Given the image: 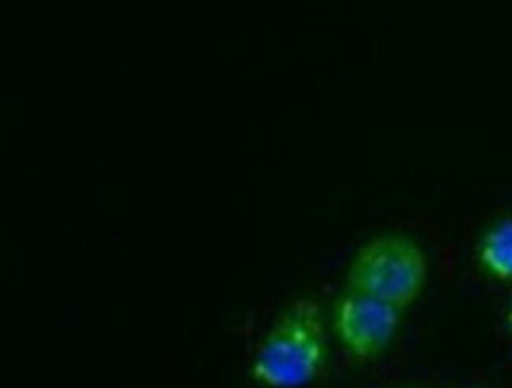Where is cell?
<instances>
[{
  "label": "cell",
  "instance_id": "1",
  "mask_svg": "<svg viewBox=\"0 0 512 388\" xmlns=\"http://www.w3.org/2000/svg\"><path fill=\"white\" fill-rule=\"evenodd\" d=\"M327 355L319 303L295 300L279 314L260 343L251 376L268 388H298L314 381Z\"/></svg>",
  "mask_w": 512,
  "mask_h": 388
},
{
  "label": "cell",
  "instance_id": "2",
  "mask_svg": "<svg viewBox=\"0 0 512 388\" xmlns=\"http://www.w3.org/2000/svg\"><path fill=\"white\" fill-rule=\"evenodd\" d=\"M427 277L429 261L420 243L402 234H380L353 256L346 289L405 311L420 297Z\"/></svg>",
  "mask_w": 512,
  "mask_h": 388
},
{
  "label": "cell",
  "instance_id": "3",
  "mask_svg": "<svg viewBox=\"0 0 512 388\" xmlns=\"http://www.w3.org/2000/svg\"><path fill=\"white\" fill-rule=\"evenodd\" d=\"M402 313L390 303L346 289L334 310V332L353 357L374 359L390 346Z\"/></svg>",
  "mask_w": 512,
  "mask_h": 388
},
{
  "label": "cell",
  "instance_id": "4",
  "mask_svg": "<svg viewBox=\"0 0 512 388\" xmlns=\"http://www.w3.org/2000/svg\"><path fill=\"white\" fill-rule=\"evenodd\" d=\"M476 259L490 278L512 283V213L484 232L476 247Z\"/></svg>",
  "mask_w": 512,
  "mask_h": 388
},
{
  "label": "cell",
  "instance_id": "5",
  "mask_svg": "<svg viewBox=\"0 0 512 388\" xmlns=\"http://www.w3.org/2000/svg\"><path fill=\"white\" fill-rule=\"evenodd\" d=\"M506 327L512 335V302L509 303L508 310H506Z\"/></svg>",
  "mask_w": 512,
  "mask_h": 388
}]
</instances>
